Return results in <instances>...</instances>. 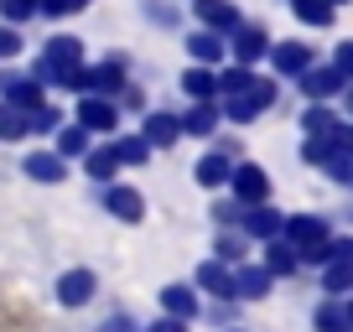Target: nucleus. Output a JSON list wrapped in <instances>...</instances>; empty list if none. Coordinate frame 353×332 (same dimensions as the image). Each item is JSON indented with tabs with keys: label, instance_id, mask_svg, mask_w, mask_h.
Returning a JSON list of instances; mask_svg holds the SVG:
<instances>
[{
	"label": "nucleus",
	"instance_id": "obj_1",
	"mask_svg": "<svg viewBox=\"0 0 353 332\" xmlns=\"http://www.w3.org/2000/svg\"><path fill=\"white\" fill-rule=\"evenodd\" d=\"M229 187H234V198H239V208H260V203L270 198V177H265L260 166H234Z\"/></svg>",
	"mask_w": 353,
	"mask_h": 332
},
{
	"label": "nucleus",
	"instance_id": "obj_2",
	"mask_svg": "<svg viewBox=\"0 0 353 332\" xmlns=\"http://www.w3.org/2000/svg\"><path fill=\"white\" fill-rule=\"evenodd\" d=\"M52 291H57V307H88L94 291H99V276L94 270H63Z\"/></svg>",
	"mask_w": 353,
	"mask_h": 332
},
{
	"label": "nucleus",
	"instance_id": "obj_3",
	"mask_svg": "<svg viewBox=\"0 0 353 332\" xmlns=\"http://www.w3.org/2000/svg\"><path fill=\"white\" fill-rule=\"evenodd\" d=\"M276 104V83H260L254 78L244 94H234V99H223V110H229V120H254L260 110H270Z\"/></svg>",
	"mask_w": 353,
	"mask_h": 332
},
{
	"label": "nucleus",
	"instance_id": "obj_4",
	"mask_svg": "<svg viewBox=\"0 0 353 332\" xmlns=\"http://www.w3.org/2000/svg\"><path fill=\"white\" fill-rule=\"evenodd\" d=\"M42 63L52 68V78L63 83L73 68H83V42H78V37H52V42H47V57H42Z\"/></svg>",
	"mask_w": 353,
	"mask_h": 332
},
{
	"label": "nucleus",
	"instance_id": "obj_5",
	"mask_svg": "<svg viewBox=\"0 0 353 332\" xmlns=\"http://www.w3.org/2000/svg\"><path fill=\"white\" fill-rule=\"evenodd\" d=\"M229 276H234V296L239 301H260V296L276 291V276H270L265 265H234Z\"/></svg>",
	"mask_w": 353,
	"mask_h": 332
},
{
	"label": "nucleus",
	"instance_id": "obj_6",
	"mask_svg": "<svg viewBox=\"0 0 353 332\" xmlns=\"http://www.w3.org/2000/svg\"><path fill=\"white\" fill-rule=\"evenodd\" d=\"M114 125H120V114H114L110 99H83L78 104V130L83 135H110Z\"/></svg>",
	"mask_w": 353,
	"mask_h": 332
},
{
	"label": "nucleus",
	"instance_id": "obj_7",
	"mask_svg": "<svg viewBox=\"0 0 353 332\" xmlns=\"http://www.w3.org/2000/svg\"><path fill=\"white\" fill-rule=\"evenodd\" d=\"M343 83H348V78H343L338 68H317V63H312L307 73H301V94H307L312 104H317V99H332V94H343Z\"/></svg>",
	"mask_w": 353,
	"mask_h": 332
},
{
	"label": "nucleus",
	"instance_id": "obj_8",
	"mask_svg": "<svg viewBox=\"0 0 353 332\" xmlns=\"http://www.w3.org/2000/svg\"><path fill=\"white\" fill-rule=\"evenodd\" d=\"M192 291H208V296H219V301H234V276H229V265L203 260L198 276H192Z\"/></svg>",
	"mask_w": 353,
	"mask_h": 332
},
{
	"label": "nucleus",
	"instance_id": "obj_9",
	"mask_svg": "<svg viewBox=\"0 0 353 332\" xmlns=\"http://www.w3.org/2000/svg\"><path fill=\"white\" fill-rule=\"evenodd\" d=\"M161 317L192 322V317H198V291H192V286H182V280H172V286H161Z\"/></svg>",
	"mask_w": 353,
	"mask_h": 332
},
{
	"label": "nucleus",
	"instance_id": "obj_10",
	"mask_svg": "<svg viewBox=\"0 0 353 332\" xmlns=\"http://www.w3.org/2000/svg\"><path fill=\"white\" fill-rule=\"evenodd\" d=\"M239 223H244V234H250V239H281V223H286V218H281L270 203H260V208H244Z\"/></svg>",
	"mask_w": 353,
	"mask_h": 332
},
{
	"label": "nucleus",
	"instance_id": "obj_11",
	"mask_svg": "<svg viewBox=\"0 0 353 332\" xmlns=\"http://www.w3.org/2000/svg\"><path fill=\"white\" fill-rule=\"evenodd\" d=\"M104 208H110L120 223H141L145 218V198L135 187H110V192H104Z\"/></svg>",
	"mask_w": 353,
	"mask_h": 332
},
{
	"label": "nucleus",
	"instance_id": "obj_12",
	"mask_svg": "<svg viewBox=\"0 0 353 332\" xmlns=\"http://www.w3.org/2000/svg\"><path fill=\"white\" fill-rule=\"evenodd\" d=\"M0 83H6V104L11 110H21V114L42 110V83L37 78H0Z\"/></svg>",
	"mask_w": 353,
	"mask_h": 332
},
{
	"label": "nucleus",
	"instance_id": "obj_13",
	"mask_svg": "<svg viewBox=\"0 0 353 332\" xmlns=\"http://www.w3.org/2000/svg\"><path fill=\"white\" fill-rule=\"evenodd\" d=\"M198 16H203V32H234L239 26L234 0H198Z\"/></svg>",
	"mask_w": 353,
	"mask_h": 332
},
{
	"label": "nucleus",
	"instance_id": "obj_14",
	"mask_svg": "<svg viewBox=\"0 0 353 332\" xmlns=\"http://www.w3.org/2000/svg\"><path fill=\"white\" fill-rule=\"evenodd\" d=\"M260 265L281 280V276H296V265H301V260H296V249H291L286 239H265V260H260Z\"/></svg>",
	"mask_w": 353,
	"mask_h": 332
},
{
	"label": "nucleus",
	"instance_id": "obj_15",
	"mask_svg": "<svg viewBox=\"0 0 353 332\" xmlns=\"http://www.w3.org/2000/svg\"><path fill=\"white\" fill-rule=\"evenodd\" d=\"M265 52H270V42H265L260 26H234V57H239V68L254 63V57H265Z\"/></svg>",
	"mask_w": 353,
	"mask_h": 332
},
{
	"label": "nucleus",
	"instance_id": "obj_16",
	"mask_svg": "<svg viewBox=\"0 0 353 332\" xmlns=\"http://www.w3.org/2000/svg\"><path fill=\"white\" fill-rule=\"evenodd\" d=\"M176 135H182V130H176V114H161V110H156V114H145V130H141V141L151 145V151H156V145H172Z\"/></svg>",
	"mask_w": 353,
	"mask_h": 332
},
{
	"label": "nucleus",
	"instance_id": "obj_17",
	"mask_svg": "<svg viewBox=\"0 0 353 332\" xmlns=\"http://www.w3.org/2000/svg\"><path fill=\"white\" fill-rule=\"evenodd\" d=\"M276 68H281V73H291V78H301L312 68V47L307 42H281L276 47Z\"/></svg>",
	"mask_w": 353,
	"mask_h": 332
},
{
	"label": "nucleus",
	"instance_id": "obj_18",
	"mask_svg": "<svg viewBox=\"0 0 353 332\" xmlns=\"http://www.w3.org/2000/svg\"><path fill=\"white\" fill-rule=\"evenodd\" d=\"M63 156H52V151H32L26 156V177L32 182H63Z\"/></svg>",
	"mask_w": 353,
	"mask_h": 332
},
{
	"label": "nucleus",
	"instance_id": "obj_19",
	"mask_svg": "<svg viewBox=\"0 0 353 332\" xmlns=\"http://www.w3.org/2000/svg\"><path fill=\"white\" fill-rule=\"evenodd\" d=\"M176 130L182 135H213L219 130V110H213V104H198V110H188L176 120Z\"/></svg>",
	"mask_w": 353,
	"mask_h": 332
},
{
	"label": "nucleus",
	"instance_id": "obj_20",
	"mask_svg": "<svg viewBox=\"0 0 353 332\" xmlns=\"http://www.w3.org/2000/svg\"><path fill=\"white\" fill-rule=\"evenodd\" d=\"M188 52L198 57V68H208V63H219V57H223V37L219 32H192L188 37Z\"/></svg>",
	"mask_w": 353,
	"mask_h": 332
},
{
	"label": "nucleus",
	"instance_id": "obj_21",
	"mask_svg": "<svg viewBox=\"0 0 353 332\" xmlns=\"http://www.w3.org/2000/svg\"><path fill=\"white\" fill-rule=\"evenodd\" d=\"M317 332H353V311L343 301H322L317 307Z\"/></svg>",
	"mask_w": 353,
	"mask_h": 332
},
{
	"label": "nucleus",
	"instance_id": "obj_22",
	"mask_svg": "<svg viewBox=\"0 0 353 332\" xmlns=\"http://www.w3.org/2000/svg\"><path fill=\"white\" fill-rule=\"evenodd\" d=\"M83 172H88L94 182H110L114 172H120V161H114L110 145H99V151H83Z\"/></svg>",
	"mask_w": 353,
	"mask_h": 332
},
{
	"label": "nucleus",
	"instance_id": "obj_23",
	"mask_svg": "<svg viewBox=\"0 0 353 332\" xmlns=\"http://www.w3.org/2000/svg\"><path fill=\"white\" fill-rule=\"evenodd\" d=\"M229 172H234V166H229V156H223V151H213V156H203V161H198V182H203V187H223Z\"/></svg>",
	"mask_w": 353,
	"mask_h": 332
},
{
	"label": "nucleus",
	"instance_id": "obj_24",
	"mask_svg": "<svg viewBox=\"0 0 353 332\" xmlns=\"http://www.w3.org/2000/svg\"><path fill=\"white\" fill-rule=\"evenodd\" d=\"M110 151H114V161H120V166H145V161H151V145H145L141 135H125V141H114Z\"/></svg>",
	"mask_w": 353,
	"mask_h": 332
},
{
	"label": "nucleus",
	"instance_id": "obj_25",
	"mask_svg": "<svg viewBox=\"0 0 353 332\" xmlns=\"http://www.w3.org/2000/svg\"><path fill=\"white\" fill-rule=\"evenodd\" d=\"M213 260H219V265H244V234H219V239H213Z\"/></svg>",
	"mask_w": 353,
	"mask_h": 332
},
{
	"label": "nucleus",
	"instance_id": "obj_26",
	"mask_svg": "<svg viewBox=\"0 0 353 332\" xmlns=\"http://www.w3.org/2000/svg\"><path fill=\"white\" fill-rule=\"evenodd\" d=\"M83 151H88V135L78 130V125H57V145H52V156H63V161H68V156H83Z\"/></svg>",
	"mask_w": 353,
	"mask_h": 332
},
{
	"label": "nucleus",
	"instance_id": "obj_27",
	"mask_svg": "<svg viewBox=\"0 0 353 332\" xmlns=\"http://www.w3.org/2000/svg\"><path fill=\"white\" fill-rule=\"evenodd\" d=\"M182 89H188L192 99H203V104H208L213 94H219V83H213V73H208V68H188V73H182Z\"/></svg>",
	"mask_w": 353,
	"mask_h": 332
},
{
	"label": "nucleus",
	"instance_id": "obj_28",
	"mask_svg": "<svg viewBox=\"0 0 353 332\" xmlns=\"http://www.w3.org/2000/svg\"><path fill=\"white\" fill-rule=\"evenodd\" d=\"M348 280H353V260H338V265H327V276H322V291H327V301H343Z\"/></svg>",
	"mask_w": 353,
	"mask_h": 332
},
{
	"label": "nucleus",
	"instance_id": "obj_29",
	"mask_svg": "<svg viewBox=\"0 0 353 332\" xmlns=\"http://www.w3.org/2000/svg\"><path fill=\"white\" fill-rule=\"evenodd\" d=\"M213 83H219L223 99H234V94H244L254 83V73H250V68H223V73H213Z\"/></svg>",
	"mask_w": 353,
	"mask_h": 332
},
{
	"label": "nucleus",
	"instance_id": "obj_30",
	"mask_svg": "<svg viewBox=\"0 0 353 332\" xmlns=\"http://www.w3.org/2000/svg\"><path fill=\"white\" fill-rule=\"evenodd\" d=\"M21 135H32L26 130V114L11 110V104H0V141H21Z\"/></svg>",
	"mask_w": 353,
	"mask_h": 332
},
{
	"label": "nucleus",
	"instance_id": "obj_31",
	"mask_svg": "<svg viewBox=\"0 0 353 332\" xmlns=\"http://www.w3.org/2000/svg\"><path fill=\"white\" fill-rule=\"evenodd\" d=\"M296 21H307V26H327V21H332V6H322V0H296Z\"/></svg>",
	"mask_w": 353,
	"mask_h": 332
},
{
	"label": "nucleus",
	"instance_id": "obj_32",
	"mask_svg": "<svg viewBox=\"0 0 353 332\" xmlns=\"http://www.w3.org/2000/svg\"><path fill=\"white\" fill-rule=\"evenodd\" d=\"M0 11H6V26H21L37 16V0H0Z\"/></svg>",
	"mask_w": 353,
	"mask_h": 332
},
{
	"label": "nucleus",
	"instance_id": "obj_33",
	"mask_svg": "<svg viewBox=\"0 0 353 332\" xmlns=\"http://www.w3.org/2000/svg\"><path fill=\"white\" fill-rule=\"evenodd\" d=\"M88 0H37V11L42 16H73V11H83Z\"/></svg>",
	"mask_w": 353,
	"mask_h": 332
},
{
	"label": "nucleus",
	"instance_id": "obj_34",
	"mask_svg": "<svg viewBox=\"0 0 353 332\" xmlns=\"http://www.w3.org/2000/svg\"><path fill=\"white\" fill-rule=\"evenodd\" d=\"M0 57H21V32L16 26H0Z\"/></svg>",
	"mask_w": 353,
	"mask_h": 332
},
{
	"label": "nucleus",
	"instance_id": "obj_35",
	"mask_svg": "<svg viewBox=\"0 0 353 332\" xmlns=\"http://www.w3.org/2000/svg\"><path fill=\"white\" fill-rule=\"evenodd\" d=\"M192 322H176V317H156V322H145L141 332H188Z\"/></svg>",
	"mask_w": 353,
	"mask_h": 332
},
{
	"label": "nucleus",
	"instance_id": "obj_36",
	"mask_svg": "<svg viewBox=\"0 0 353 332\" xmlns=\"http://www.w3.org/2000/svg\"><path fill=\"white\" fill-rule=\"evenodd\" d=\"M239 213H244V208H229V203H219V208H213V218L229 229V223H239Z\"/></svg>",
	"mask_w": 353,
	"mask_h": 332
},
{
	"label": "nucleus",
	"instance_id": "obj_37",
	"mask_svg": "<svg viewBox=\"0 0 353 332\" xmlns=\"http://www.w3.org/2000/svg\"><path fill=\"white\" fill-rule=\"evenodd\" d=\"M99 332H141V327H135V322L130 317H110V322H104V327Z\"/></svg>",
	"mask_w": 353,
	"mask_h": 332
},
{
	"label": "nucleus",
	"instance_id": "obj_38",
	"mask_svg": "<svg viewBox=\"0 0 353 332\" xmlns=\"http://www.w3.org/2000/svg\"><path fill=\"white\" fill-rule=\"evenodd\" d=\"M322 6H332V11H338V6H343V0H322Z\"/></svg>",
	"mask_w": 353,
	"mask_h": 332
}]
</instances>
